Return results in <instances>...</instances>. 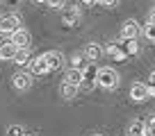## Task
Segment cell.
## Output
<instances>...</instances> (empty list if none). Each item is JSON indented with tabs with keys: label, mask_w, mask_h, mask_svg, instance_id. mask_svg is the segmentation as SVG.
Returning <instances> with one entry per match:
<instances>
[{
	"label": "cell",
	"mask_w": 155,
	"mask_h": 136,
	"mask_svg": "<svg viewBox=\"0 0 155 136\" xmlns=\"http://www.w3.org/2000/svg\"><path fill=\"white\" fill-rule=\"evenodd\" d=\"M12 82H14V88H18V91H28V88L32 86V73H16Z\"/></svg>",
	"instance_id": "obj_8"
},
{
	"label": "cell",
	"mask_w": 155,
	"mask_h": 136,
	"mask_svg": "<svg viewBox=\"0 0 155 136\" xmlns=\"http://www.w3.org/2000/svg\"><path fill=\"white\" fill-rule=\"evenodd\" d=\"M71 63H73V68L82 70V68L87 66V57H84V52H75V54L71 57Z\"/></svg>",
	"instance_id": "obj_18"
},
{
	"label": "cell",
	"mask_w": 155,
	"mask_h": 136,
	"mask_svg": "<svg viewBox=\"0 0 155 136\" xmlns=\"http://www.w3.org/2000/svg\"><path fill=\"white\" fill-rule=\"evenodd\" d=\"M82 82V70H78V68H71L66 73V84H73V86H80Z\"/></svg>",
	"instance_id": "obj_16"
},
{
	"label": "cell",
	"mask_w": 155,
	"mask_h": 136,
	"mask_svg": "<svg viewBox=\"0 0 155 136\" xmlns=\"http://www.w3.org/2000/svg\"><path fill=\"white\" fill-rule=\"evenodd\" d=\"M94 86H96V82H91V79H82L80 82V91H84V93H89V91H94Z\"/></svg>",
	"instance_id": "obj_22"
},
{
	"label": "cell",
	"mask_w": 155,
	"mask_h": 136,
	"mask_svg": "<svg viewBox=\"0 0 155 136\" xmlns=\"http://www.w3.org/2000/svg\"><path fill=\"white\" fill-rule=\"evenodd\" d=\"M141 32H144V36L148 41H155V25H150V23H146L144 27H141Z\"/></svg>",
	"instance_id": "obj_21"
},
{
	"label": "cell",
	"mask_w": 155,
	"mask_h": 136,
	"mask_svg": "<svg viewBox=\"0 0 155 136\" xmlns=\"http://www.w3.org/2000/svg\"><path fill=\"white\" fill-rule=\"evenodd\" d=\"M78 91H80L78 86H73V84H66V82H64L62 88H59V95H62L64 100H73V97L78 95Z\"/></svg>",
	"instance_id": "obj_15"
},
{
	"label": "cell",
	"mask_w": 155,
	"mask_h": 136,
	"mask_svg": "<svg viewBox=\"0 0 155 136\" xmlns=\"http://www.w3.org/2000/svg\"><path fill=\"white\" fill-rule=\"evenodd\" d=\"M96 77H98L96 63H87V66L82 68V79H91V82H96Z\"/></svg>",
	"instance_id": "obj_17"
},
{
	"label": "cell",
	"mask_w": 155,
	"mask_h": 136,
	"mask_svg": "<svg viewBox=\"0 0 155 136\" xmlns=\"http://www.w3.org/2000/svg\"><path fill=\"white\" fill-rule=\"evenodd\" d=\"M96 84H101L103 88H116L119 86V73L114 68H98Z\"/></svg>",
	"instance_id": "obj_1"
},
{
	"label": "cell",
	"mask_w": 155,
	"mask_h": 136,
	"mask_svg": "<svg viewBox=\"0 0 155 136\" xmlns=\"http://www.w3.org/2000/svg\"><path fill=\"white\" fill-rule=\"evenodd\" d=\"M119 45H121L123 57H132V54L139 52V43H137V39H123V41H119Z\"/></svg>",
	"instance_id": "obj_9"
},
{
	"label": "cell",
	"mask_w": 155,
	"mask_h": 136,
	"mask_svg": "<svg viewBox=\"0 0 155 136\" xmlns=\"http://www.w3.org/2000/svg\"><path fill=\"white\" fill-rule=\"evenodd\" d=\"M34 2H46V0H34Z\"/></svg>",
	"instance_id": "obj_29"
},
{
	"label": "cell",
	"mask_w": 155,
	"mask_h": 136,
	"mask_svg": "<svg viewBox=\"0 0 155 136\" xmlns=\"http://www.w3.org/2000/svg\"><path fill=\"white\" fill-rule=\"evenodd\" d=\"M48 2V7H53V9H64V5H66V0H46Z\"/></svg>",
	"instance_id": "obj_23"
},
{
	"label": "cell",
	"mask_w": 155,
	"mask_h": 136,
	"mask_svg": "<svg viewBox=\"0 0 155 136\" xmlns=\"http://www.w3.org/2000/svg\"><path fill=\"white\" fill-rule=\"evenodd\" d=\"M7 136H25V134H23V129H21L18 125H12L9 131H7Z\"/></svg>",
	"instance_id": "obj_24"
},
{
	"label": "cell",
	"mask_w": 155,
	"mask_h": 136,
	"mask_svg": "<svg viewBox=\"0 0 155 136\" xmlns=\"http://www.w3.org/2000/svg\"><path fill=\"white\" fill-rule=\"evenodd\" d=\"M96 2H101V5H105V7H116L119 5V0H96Z\"/></svg>",
	"instance_id": "obj_26"
},
{
	"label": "cell",
	"mask_w": 155,
	"mask_h": 136,
	"mask_svg": "<svg viewBox=\"0 0 155 136\" xmlns=\"http://www.w3.org/2000/svg\"><path fill=\"white\" fill-rule=\"evenodd\" d=\"M128 136H144V120H135L128 127Z\"/></svg>",
	"instance_id": "obj_19"
},
{
	"label": "cell",
	"mask_w": 155,
	"mask_h": 136,
	"mask_svg": "<svg viewBox=\"0 0 155 136\" xmlns=\"http://www.w3.org/2000/svg\"><path fill=\"white\" fill-rule=\"evenodd\" d=\"M146 86H148V93H150V95H155V70L150 73V77H148V84H146Z\"/></svg>",
	"instance_id": "obj_25"
},
{
	"label": "cell",
	"mask_w": 155,
	"mask_h": 136,
	"mask_svg": "<svg viewBox=\"0 0 155 136\" xmlns=\"http://www.w3.org/2000/svg\"><path fill=\"white\" fill-rule=\"evenodd\" d=\"M16 52H18V48H16L12 41H5V43H0V59L2 61H7V59H14Z\"/></svg>",
	"instance_id": "obj_10"
},
{
	"label": "cell",
	"mask_w": 155,
	"mask_h": 136,
	"mask_svg": "<svg viewBox=\"0 0 155 136\" xmlns=\"http://www.w3.org/2000/svg\"><path fill=\"white\" fill-rule=\"evenodd\" d=\"M12 61H14L16 66H21V68L30 66V61H32V57H30V50H18V52H16V57L12 59Z\"/></svg>",
	"instance_id": "obj_14"
},
{
	"label": "cell",
	"mask_w": 155,
	"mask_h": 136,
	"mask_svg": "<svg viewBox=\"0 0 155 136\" xmlns=\"http://www.w3.org/2000/svg\"><path fill=\"white\" fill-rule=\"evenodd\" d=\"M148 97H150V93H148V86H146V84H132V88H130V100L132 102L141 104V102H146Z\"/></svg>",
	"instance_id": "obj_4"
},
{
	"label": "cell",
	"mask_w": 155,
	"mask_h": 136,
	"mask_svg": "<svg viewBox=\"0 0 155 136\" xmlns=\"http://www.w3.org/2000/svg\"><path fill=\"white\" fill-rule=\"evenodd\" d=\"M105 54H110V57H114V59H126L123 57V52H121V45H119V41H110V43L105 45Z\"/></svg>",
	"instance_id": "obj_13"
},
{
	"label": "cell",
	"mask_w": 155,
	"mask_h": 136,
	"mask_svg": "<svg viewBox=\"0 0 155 136\" xmlns=\"http://www.w3.org/2000/svg\"><path fill=\"white\" fill-rule=\"evenodd\" d=\"M84 5H94V2H96V0H82Z\"/></svg>",
	"instance_id": "obj_28"
},
{
	"label": "cell",
	"mask_w": 155,
	"mask_h": 136,
	"mask_svg": "<svg viewBox=\"0 0 155 136\" xmlns=\"http://www.w3.org/2000/svg\"><path fill=\"white\" fill-rule=\"evenodd\" d=\"M144 136H155V116H148V120H144Z\"/></svg>",
	"instance_id": "obj_20"
},
{
	"label": "cell",
	"mask_w": 155,
	"mask_h": 136,
	"mask_svg": "<svg viewBox=\"0 0 155 136\" xmlns=\"http://www.w3.org/2000/svg\"><path fill=\"white\" fill-rule=\"evenodd\" d=\"M101 54H103V50H101L98 43H87V48H84V57H87V61L96 63L98 59H101Z\"/></svg>",
	"instance_id": "obj_12"
},
{
	"label": "cell",
	"mask_w": 155,
	"mask_h": 136,
	"mask_svg": "<svg viewBox=\"0 0 155 136\" xmlns=\"http://www.w3.org/2000/svg\"><path fill=\"white\" fill-rule=\"evenodd\" d=\"M30 73H32V75H46V73H50L48 61H46L44 54H41V57H34L32 61H30Z\"/></svg>",
	"instance_id": "obj_5"
},
{
	"label": "cell",
	"mask_w": 155,
	"mask_h": 136,
	"mask_svg": "<svg viewBox=\"0 0 155 136\" xmlns=\"http://www.w3.org/2000/svg\"><path fill=\"white\" fill-rule=\"evenodd\" d=\"M148 23H150V25H155V9H150V14H148Z\"/></svg>",
	"instance_id": "obj_27"
},
{
	"label": "cell",
	"mask_w": 155,
	"mask_h": 136,
	"mask_svg": "<svg viewBox=\"0 0 155 136\" xmlns=\"http://www.w3.org/2000/svg\"><path fill=\"white\" fill-rule=\"evenodd\" d=\"M44 57H46V61H48L50 73H53V70H59V68L64 66V54L57 52V50H50V52H46Z\"/></svg>",
	"instance_id": "obj_7"
},
{
	"label": "cell",
	"mask_w": 155,
	"mask_h": 136,
	"mask_svg": "<svg viewBox=\"0 0 155 136\" xmlns=\"http://www.w3.org/2000/svg\"><path fill=\"white\" fill-rule=\"evenodd\" d=\"M21 29V18L16 14H7V16H2L0 18V34H14V32H18Z\"/></svg>",
	"instance_id": "obj_2"
},
{
	"label": "cell",
	"mask_w": 155,
	"mask_h": 136,
	"mask_svg": "<svg viewBox=\"0 0 155 136\" xmlns=\"http://www.w3.org/2000/svg\"><path fill=\"white\" fill-rule=\"evenodd\" d=\"M141 32V27H139V23L137 20H126L123 23V27H121V39H137V34Z\"/></svg>",
	"instance_id": "obj_6"
},
{
	"label": "cell",
	"mask_w": 155,
	"mask_h": 136,
	"mask_svg": "<svg viewBox=\"0 0 155 136\" xmlns=\"http://www.w3.org/2000/svg\"><path fill=\"white\" fill-rule=\"evenodd\" d=\"M12 43H14L18 50H30L32 36H30V32H28V29H23V27H21L18 32H14V34H12Z\"/></svg>",
	"instance_id": "obj_3"
},
{
	"label": "cell",
	"mask_w": 155,
	"mask_h": 136,
	"mask_svg": "<svg viewBox=\"0 0 155 136\" xmlns=\"http://www.w3.org/2000/svg\"><path fill=\"white\" fill-rule=\"evenodd\" d=\"M62 20L64 25H75L78 20H80V9L78 7H68V9L62 11Z\"/></svg>",
	"instance_id": "obj_11"
},
{
	"label": "cell",
	"mask_w": 155,
	"mask_h": 136,
	"mask_svg": "<svg viewBox=\"0 0 155 136\" xmlns=\"http://www.w3.org/2000/svg\"><path fill=\"white\" fill-rule=\"evenodd\" d=\"M91 136H103V134H91Z\"/></svg>",
	"instance_id": "obj_30"
}]
</instances>
